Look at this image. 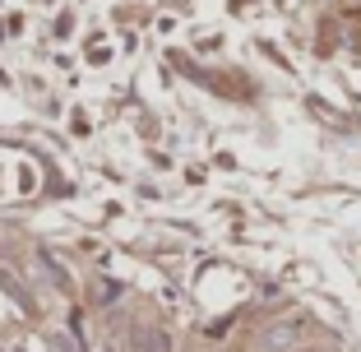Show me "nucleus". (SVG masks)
Masks as SVG:
<instances>
[{
	"instance_id": "nucleus-2",
	"label": "nucleus",
	"mask_w": 361,
	"mask_h": 352,
	"mask_svg": "<svg viewBox=\"0 0 361 352\" xmlns=\"http://www.w3.org/2000/svg\"><path fill=\"white\" fill-rule=\"evenodd\" d=\"M0 352H5V348H0Z\"/></svg>"
},
{
	"instance_id": "nucleus-1",
	"label": "nucleus",
	"mask_w": 361,
	"mask_h": 352,
	"mask_svg": "<svg viewBox=\"0 0 361 352\" xmlns=\"http://www.w3.org/2000/svg\"><path fill=\"white\" fill-rule=\"evenodd\" d=\"M130 352H171V339L162 329H153V324H139L130 334Z\"/></svg>"
}]
</instances>
